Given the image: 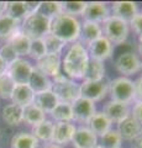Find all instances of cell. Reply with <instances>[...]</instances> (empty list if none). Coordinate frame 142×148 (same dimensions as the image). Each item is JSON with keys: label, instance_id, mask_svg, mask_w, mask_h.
Wrapping results in <instances>:
<instances>
[{"label": "cell", "instance_id": "obj_10", "mask_svg": "<svg viewBox=\"0 0 142 148\" xmlns=\"http://www.w3.org/2000/svg\"><path fill=\"white\" fill-rule=\"evenodd\" d=\"M115 67L123 77H129L141 71V59L134 52L121 53L115 61Z\"/></svg>", "mask_w": 142, "mask_h": 148}, {"label": "cell", "instance_id": "obj_46", "mask_svg": "<svg viewBox=\"0 0 142 148\" xmlns=\"http://www.w3.org/2000/svg\"><path fill=\"white\" fill-rule=\"evenodd\" d=\"M45 148H62V147L58 146V145H54V143H51V145H47Z\"/></svg>", "mask_w": 142, "mask_h": 148}, {"label": "cell", "instance_id": "obj_22", "mask_svg": "<svg viewBox=\"0 0 142 148\" xmlns=\"http://www.w3.org/2000/svg\"><path fill=\"white\" fill-rule=\"evenodd\" d=\"M88 125H89L88 127L93 131L94 135H97L99 138L111 130L113 122L110 121V120L106 117V115L102 111V112H95L93 115V117L90 119V121L88 122Z\"/></svg>", "mask_w": 142, "mask_h": 148}, {"label": "cell", "instance_id": "obj_40", "mask_svg": "<svg viewBox=\"0 0 142 148\" xmlns=\"http://www.w3.org/2000/svg\"><path fill=\"white\" fill-rule=\"evenodd\" d=\"M129 26L136 35H139V36L142 35V12L136 14V15L132 17V20L129 22Z\"/></svg>", "mask_w": 142, "mask_h": 148}, {"label": "cell", "instance_id": "obj_27", "mask_svg": "<svg viewBox=\"0 0 142 148\" xmlns=\"http://www.w3.org/2000/svg\"><path fill=\"white\" fill-rule=\"evenodd\" d=\"M53 130H54V123L51 120L46 119L45 121L41 123L32 126V135L37 141H43V142H52L53 137Z\"/></svg>", "mask_w": 142, "mask_h": 148}, {"label": "cell", "instance_id": "obj_34", "mask_svg": "<svg viewBox=\"0 0 142 148\" xmlns=\"http://www.w3.org/2000/svg\"><path fill=\"white\" fill-rule=\"evenodd\" d=\"M43 43L46 48V53L47 54H58L61 56L63 48L66 47V42H63L62 40H59L52 34H48L43 37Z\"/></svg>", "mask_w": 142, "mask_h": 148}, {"label": "cell", "instance_id": "obj_49", "mask_svg": "<svg viewBox=\"0 0 142 148\" xmlns=\"http://www.w3.org/2000/svg\"><path fill=\"white\" fill-rule=\"evenodd\" d=\"M141 72H142V62H141Z\"/></svg>", "mask_w": 142, "mask_h": 148}, {"label": "cell", "instance_id": "obj_42", "mask_svg": "<svg viewBox=\"0 0 142 148\" xmlns=\"http://www.w3.org/2000/svg\"><path fill=\"white\" fill-rule=\"evenodd\" d=\"M130 111H131L130 112L131 116L142 125V103H135Z\"/></svg>", "mask_w": 142, "mask_h": 148}, {"label": "cell", "instance_id": "obj_45", "mask_svg": "<svg viewBox=\"0 0 142 148\" xmlns=\"http://www.w3.org/2000/svg\"><path fill=\"white\" fill-rule=\"evenodd\" d=\"M5 9H6V3H0V16L5 14Z\"/></svg>", "mask_w": 142, "mask_h": 148}, {"label": "cell", "instance_id": "obj_30", "mask_svg": "<svg viewBox=\"0 0 142 148\" xmlns=\"http://www.w3.org/2000/svg\"><path fill=\"white\" fill-rule=\"evenodd\" d=\"M45 120H46V114L35 104H31L29 106H26V108H24L22 122L31 125V126H36V125L41 123Z\"/></svg>", "mask_w": 142, "mask_h": 148}, {"label": "cell", "instance_id": "obj_8", "mask_svg": "<svg viewBox=\"0 0 142 148\" xmlns=\"http://www.w3.org/2000/svg\"><path fill=\"white\" fill-rule=\"evenodd\" d=\"M109 83L103 80L98 82H84L80 84V95L93 103L102 101L108 94Z\"/></svg>", "mask_w": 142, "mask_h": 148}, {"label": "cell", "instance_id": "obj_38", "mask_svg": "<svg viewBox=\"0 0 142 148\" xmlns=\"http://www.w3.org/2000/svg\"><path fill=\"white\" fill-rule=\"evenodd\" d=\"M0 58L5 62L8 66H10L11 63H14L16 59H19V56L16 54V52L14 51L10 43H5L3 46H0Z\"/></svg>", "mask_w": 142, "mask_h": 148}, {"label": "cell", "instance_id": "obj_37", "mask_svg": "<svg viewBox=\"0 0 142 148\" xmlns=\"http://www.w3.org/2000/svg\"><path fill=\"white\" fill-rule=\"evenodd\" d=\"M15 82H14L9 74L5 73L0 75V98L1 99H11L12 91L15 89Z\"/></svg>", "mask_w": 142, "mask_h": 148}, {"label": "cell", "instance_id": "obj_1", "mask_svg": "<svg viewBox=\"0 0 142 148\" xmlns=\"http://www.w3.org/2000/svg\"><path fill=\"white\" fill-rule=\"evenodd\" d=\"M89 61V56L86 52L85 46L82 45L79 41L69 45L64 58L62 59V69L67 78L72 80L82 79L84 71Z\"/></svg>", "mask_w": 142, "mask_h": 148}, {"label": "cell", "instance_id": "obj_12", "mask_svg": "<svg viewBox=\"0 0 142 148\" xmlns=\"http://www.w3.org/2000/svg\"><path fill=\"white\" fill-rule=\"evenodd\" d=\"M111 15L106 3L103 1H89L86 3L85 10L83 12L84 21H91L102 25L106 18Z\"/></svg>", "mask_w": 142, "mask_h": 148}, {"label": "cell", "instance_id": "obj_11", "mask_svg": "<svg viewBox=\"0 0 142 148\" xmlns=\"http://www.w3.org/2000/svg\"><path fill=\"white\" fill-rule=\"evenodd\" d=\"M35 68L43 73L48 78H57L61 75V68H62V59L58 54H45L42 58L36 61Z\"/></svg>", "mask_w": 142, "mask_h": 148}, {"label": "cell", "instance_id": "obj_13", "mask_svg": "<svg viewBox=\"0 0 142 148\" xmlns=\"http://www.w3.org/2000/svg\"><path fill=\"white\" fill-rule=\"evenodd\" d=\"M72 111L74 121H78L80 123H88L90 119L93 117V115L97 112V109H95V103L80 96L72 104Z\"/></svg>", "mask_w": 142, "mask_h": 148}, {"label": "cell", "instance_id": "obj_18", "mask_svg": "<svg viewBox=\"0 0 142 148\" xmlns=\"http://www.w3.org/2000/svg\"><path fill=\"white\" fill-rule=\"evenodd\" d=\"M113 16L130 22L136 14H139V5L134 1H115L111 5Z\"/></svg>", "mask_w": 142, "mask_h": 148}, {"label": "cell", "instance_id": "obj_25", "mask_svg": "<svg viewBox=\"0 0 142 148\" xmlns=\"http://www.w3.org/2000/svg\"><path fill=\"white\" fill-rule=\"evenodd\" d=\"M20 26H21L20 21L14 20V18L9 17L5 14L1 15L0 16V40H4L8 42L16 32L20 31Z\"/></svg>", "mask_w": 142, "mask_h": 148}, {"label": "cell", "instance_id": "obj_36", "mask_svg": "<svg viewBox=\"0 0 142 148\" xmlns=\"http://www.w3.org/2000/svg\"><path fill=\"white\" fill-rule=\"evenodd\" d=\"M86 1H62L63 14L69 16H82L85 10Z\"/></svg>", "mask_w": 142, "mask_h": 148}, {"label": "cell", "instance_id": "obj_20", "mask_svg": "<svg viewBox=\"0 0 142 148\" xmlns=\"http://www.w3.org/2000/svg\"><path fill=\"white\" fill-rule=\"evenodd\" d=\"M34 99H35V92L31 90L29 85L16 84L10 100L12 101V104H16L21 106V108H26V106L34 104Z\"/></svg>", "mask_w": 142, "mask_h": 148}, {"label": "cell", "instance_id": "obj_4", "mask_svg": "<svg viewBox=\"0 0 142 148\" xmlns=\"http://www.w3.org/2000/svg\"><path fill=\"white\" fill-rule=\"evenodd\" d=\"M49 30H51V20L41 15L40 12L29 15L21 22L20 26V31L31 41L42 40L46 35L49 34Z\"/></svg>", "mask_w": 142, "mask_h": 148}, {"label": "cell", "instance_id": "obj_32", "mask_svg": "<svg viewBox=\"0 0 142 148\" xmlns=\"http://www.w3.org/2000/svg\"><path fill=\"white\" fill-rule=\"evenodd\" d=\"M37 12L49 20H53L54 17H57L63 12L62 1H41Z\"/></svg>", "mask_w": 142, "mask_h": 148}, {"label": "cell", "instance_id": "obj_48", "mask_svg": "<svg viewBox=\"0 0 142 148\" xmlns=\"http://www.w3.org/2000/svg\"><path fill=\"white\" fill-rule=\"evenodd\" d=\"M94 148H102V147H100V146H99V145H98V146H95V147H94Z\"/></svg>", "mask_w": 142, "mask_h": 148}, {"label": "cell", "instance_id": "obj_47", "mask_svg": "<svg viewBox=\"0 0 142 148\" xmlns=\"http://www.w3.org/2000/svg\"><path fill=\"white\" fill-rule=\"evenodd\" d=\"M139 43L142 46V35H141V36H139Z\"/></svg>", "mask_w": 142, "mask_h": 148}, {"label": "cell", "instance_id": "obj_9", "mask_svg": "<svg viewBox=\"0 0 142 148\" xmlns=\"http://www.w3.org/2000/svg\"><path fill=\"white\" fill-rule=\"evenodd\" d=\"M34 71V66L26 59L19 58L10 66H8V74L15 84H27L30 75Z\"/></svg>", "mask_w": 142, "mask_h": 148}, {"label": "cell", "instance_id": "obj_5", "mask_svg": "<svg viewBox=\"0 0 142 148\" xmlns=\"http://www.w3.org/2000/svg\"><path fill=\"white\" fill-rule=\"evenodd\" d=\"M103 36L111 42L113 45H121L127 40L130 34L129 22L121 20L119 17L110 15L102 25Z\"/></svg>", "mask_w": 142, "mask_h": 148}, {"label": "cell", "instance_id": "obj_39", "mask_svg": "<svg viewBox=\"0 0 142 148\" xmlns=\"http://www.w3.org/2000/svg\"><path fill=\"white\" fill-rule=\"evenodd\" d=\"M46 53V48H45V43L43 40H34L31 41V46H30V52L29 56L31 58H34L35 61L42 58Z\"/></svg>", "mask_w": 142, "mask_h": 148}, {"label": "cell", "instance_id": "obj_41", "mask_svg": "<svg viewBox=\"0 0 142 148\" xmlns=\"http://www.w3.org/2000/svg\"><path fill=\"white\" fill-rule=\"evenodd\" d=\"M134 89H135V103H142V77L137 78L134 82Z\"/></svg>", "mask_w": 142, "mask_h": 148}, {"label": "cell", "instance_id": "obj_17", "mask_svg": "<svg viewBox=\"0 0 142 148\" xmlns=\"http://www.w3.org/2000/svg\"><path fill=\"white\" fill-rule=\"evenodd\" d=\"M75 126L72 122H56L53 130L52 143L58 146H66L72 142V138L74 136Z\"/></svg>", "mask_w": 142, "mask_h": 148}, {"label": "cell", "instance_id": "obj_23", "mask_svg": "<svg viewBox=\"0 0 142 148\" xmlns=\"http://www.w3.org/2000/svg\"><path fill=\"white\" fill-rule=\"evenodd\" d=\"M105 78V66L104 62L97 61V59H91L89 58L88 64L83 74V79L84 82H98L103 80Z\"/></svg>", "mask_w": 142, "mask_h": 148}, {"label": "cell", "instance_id": "obj_44", "mask_svg": "<svg viewBox=\"0 0 142 148\" xmlns=\"http://www.w3.org/2000/svg\"><path fill=\"white\" fill-rule=\"evenodd\" d=\"M135 148H142V135H140L135 140Z\"/></svg>", "mask_w": 142, "mask_h": 148}, {"label": "cell", "instance_id": "obj_31", "mask_svg": "<svg viewBox=\"0 0 142 148\" xmlns=\"http://www.w3.org/2000/svg\"><path fill=\"white\" fill-rule=\"evenodd\" d=\"M11 148H37L38 141L27 132H19L11 138Z\"/></svg>", "mask_w": 142, "mask_h": 148}, {"label": "cell", "instance_id": "obj_19", "mask_svg": "<svg viewBox=\"0 0 142 148\" xmlns=\"http://www.w3.org/2000/svg\"><path fill=\"white\" fill-rule=\"evenodd\" d=\"M103 36V29L102 25L97 24V22L91 21H83L82 22V29L79 35V42L83 46H88L93 41Z\"/></svg>", "mask_w": 142, "mask_h": 148}, {"label": "cell", "instance_id": "obj_14", "mask_svg": "<svg viewBox=\"0 0 142 148\" xmlns=\"http://www.w3.org/2000/svg\"><path fill=\"white\" fill-rule=\"evenodd\" d=\"M103 112L106 115V117L111 121L113 123H120L123 121L126 117L130 116V105L119 103V101L110 100L108 104H105Z\"/></svg>", "mask_w": 142, "mask_h": 148}, {"label": "cell", "instance_id": "obj_26", "mask_svg": "<svg viewBox=\"0 0 142 148\" xmlns=\"http://www.w3.org/2000/svg\"><path fill=\"white\" fill-rule=\"evenodd\" d=\"M24 108L16 104H9L3 109V120L9 126H19L22 122Z\"/></svg>", "mask_w": 142, "mask_h": 148}, {"label": "cell", "instance_id": "obj_29", "mask_svg": "<svg viewBox=\"0 0 142 148\" xmlns=\"http://www.w3.org/2000/svg\"><path fill=\"white\" fill-rule=\"evenodd\" d=\"M5 15L14 18L16 21L22 22L25 18L30 15L29 9H27L26 1H10L6 3Z\"/></svg>", "mask_w": 142, "mask_h": 148}, {"label": "cell", "instance_id": "obj_50", "mask_svg": "<svg viewBox=\"0 0 142 148\" xmlns=\"http://www.w3.org/2000/svg\"><path fill=\"white\" fill-rule=\"evenodd\" d=\"M119 148H121V147H119Z\"/></svg>", "mask_w": 142, "mask_h": 148}, {"label": "cell", "instance_id": "obj_24", "mask_svg": "<svg viewBox=\"0 0 142 148\" xmlns=\"http://www.w3.org/2000/svg\"><path fill=\"white\" fill-rule=\"evenodd\" d=\"M59 103L58 99L56 98V95L53 94L52 90L48 91H43V92H38L35 94V99H34V104L36 106L43 111L45 114H51L52 110L56 108L57 104Z\"/></svg>", "mask_w": 142, "mask_h": 148}, {"label": "cell", "instance_id": "obj_33", "mask_svg": "<svg viewBox=\"0 0 142 148\" xmlns=\"http://www.w3.org/2000/svg\"><path fill=\"white\" fill-rule=\"evenodd\" d=\"M52 119L56 122H72L73 121V111L72 105L66 103H58L57 106L51 112Z\"/></svg>", "mask_w": 142, "mask_h": 148}, {"label": "cell", "instance_id": "obj_2", "mask_svg": "<svg viewBox=\"0 0 142 148\" xmlns=\"http://www.w3.org/2000/svg\"><path fill=\"white\" fill-rule=\"evenodd\" d=\"M82 29V22L74 16L61 14L51 20V30L49 34L54 35L66 43H73L79 40Z\"/></svg>", "mask_w": 142, "mask_h": 148}, {"label": "cell", "instance_id": "obj_3", "mask_svg": "<svg viewBox=\"0 0 142 148\" xmlns=\"http://www.w3.org/2000/svg\"><path fill=\"white\" fill-rule=\"evenodd\" d=\"M52 91L59 103L73 104L80 98V84L61 74L52 80Z\"/></svg>", "mask_w": 142, "mask_h": 148}, {"label": "cell", "instance_id": "obj_21", "mask_svg": "<svg viewBox=\"0 0 142 148\" xmlns=\"http://www.w3.org/2000/svg\"><path fill=\"white\" fill-rule=\"evenodd\" d=\"M27 85L31 88V90H32L35 94H38V92L52 90V79L48 78L47 75H45L43 73H41L40 71H37V69L34 67V71L30 75Z\"/></svg>", "mask_w": 142, "mask_h": 148}, {"label": "cell", "instance_id": "obj_28", "mask_svg": "<svg viewBox=\"0 0 142 148\" xmlns=\"http://www.w3.org/2000/svg\"><path fill=\"white\" fill-rule=\"evenodd\" d=\"M8 43L11 45V47L16 52V54L19 56V58L22 57V56H29L31 40L27 36H25L21 31L16 32V34L8 41Z\"/></svg>", "mask_w": 142, "mask_h": 148}, {"label": "cell", "instance_id": "obj_35", "mask_svg": "<svg viewBox=\"0 0 142 148\" xmlns=\"http://www.w3.org/2000/svg\"><path fill=\"white\" fill-rule=\"evenodd\" d=\"M122 138L116 130H110L105 135L99 137L98 145L102 148H119L121 146Z\"/></svg>", "mask_w": 142, "mask_h": 148}, {"label": "cell", "instance_id": "obj_16", "mask_svg": "<svg viewBox=\"0 0 142 148\" xmlns=\"http://www.w3.org/2000/svg\"><path fill=\"white\" fill-rule=\"evenodd\" d=\"M116 131L120 133L122 140L125 141H135L140 135H142V125L136 121L130 115L129 117H126L123 121L117 123Z\"/></svg>", "mask_w": 142, "mask_h": 148}, {"label": "cell", "instance_id": "obj_15", "mask_svg": "<svg viewBox=\"0 0 142 148\" xmlns=\"http://www.w3.org/2000/svg\"><path fill=\"white\" fill-rule=\"evenodd\" d=\"M98 136L94 135L89 127L80 126L75 128L71 143L74 146V148H94L98 146Z\"/></svg>", "mask_w": 142, "mask_h": 148}, {"label": "cell", "instance_id": "obj_43", "mask_svg": "<svg viewBox=\"0 0 142 148\" xmlns=\"http://www.w3.org/2000/svg\"><path fill=\"white\" fill-rule=\"evenodd\" d=\"M8 72V64L3 61L1 58H0V75H3V74H5Z\"/></svg>", "mask_w": 142, "mask_h": 148}, {"label": "cell", "instance_id": "obj_6", "mask_svg": "<svg viewBox=\"0 0 142 148\" xmlns=\"http://www.w3.org/2000/svg\"><path fill=\"white\" fill-rule=\"evenodd\" d=\"M108 92L111 96V100L130 105V103L134 101L135 96L134 82L126 77H119L109 82Z\"/></svg>", "mask_w": 142, "mask_h": 148}, {"label": "cell", "instance_id": "obj_7", "mask_svg": "<svg viewBox=\"0 0 142 148\" xmlns=\"http://www.w3.org/2000/svg\"><path fill=\"white\" fill-rule=\"evenodd\" d=\"M85 48H86V52H88L89 58L97 59V61H100V62L109 59L114 52V45L104 36L93 41Z\"/></svg>", "mask_w": 142, "mask_h": 148}]
</instances>
